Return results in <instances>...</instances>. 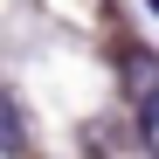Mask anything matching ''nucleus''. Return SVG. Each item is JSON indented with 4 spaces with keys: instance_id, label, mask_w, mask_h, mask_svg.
Listing matches in <instances>:
<instances>
[{
    "instance_id": "obj_3",
    "label": "nucleus",
    "mask_w": 159,
    "mask_h": 159,
    "mask_svg": "<svg viewBox=\"0 0 159 159\" xmlns=\"http://www.w3.org/2000/svg\"><path fill=\"white\" fill-rule=\"evenodd\" d=\"M145 7H152V14H159V0H145Z\"/></svg>"
},
{
    "instance_id": "obj_1",
    "label": "nucleus",
    "mask_w": 159,
    "mask_h": 159,
    "mask_svg": "<svg viewBox=\"0 0 159 159\" xmlns=\"http://www.w3.org/2000/svg\"><path fill=\"white\" fill-rule=\"evenodd\" d=\"M118 83H125V104H139V118L159 111V56L152 48H125L118 56Z\"/></svg>"
},
{
    "instance_id": "obj_2",
    "label": "nucleus",
    "mask_w": 159,
    "mask_h": 159,
    "mask_svg": "<svg viewBox=\"0 0 159 159\" xmlns=\"http://www.w3.org/2000/svg\"><path fill=\"white\" fill-rule=\"evenodd\" d=\"M139 131H145V152L159 159V111H145V118H139Z\"/></svg>"
}]
</instances>
